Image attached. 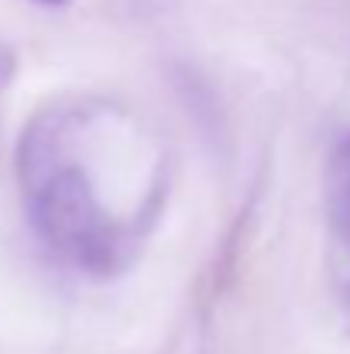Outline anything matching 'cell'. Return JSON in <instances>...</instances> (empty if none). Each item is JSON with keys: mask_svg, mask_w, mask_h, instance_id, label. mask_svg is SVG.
Segmentation results:
<instances>
[{"mask_svg": "<svg viewBox=\"0 0 350 354\" xmlns=\"http://www.w3.org/2000/svg\"><path fill=\"white\" fill-rule=\"evenodd\" d=\"M24 186L31 217L45 241L90 272H110L124 258V227L100 200L79 162L62 155L55 131H38L24 145Z\"/></svg>", "mask_w": 350, "mask_h": 354, "instance_id": "obj_1", "label": "cell"}, {"mask_svg": "<svg viewBox=\"0 0 350 354\" xmlns=\"http://www.w3.org/2000/svg\"><path fill=\"white\" fill-rule=\"evenodd\" d=\"M327 214L333 231L350 244V138L340 141L327 176Z\"/></svg>", "mask_w": 350, "mask_h": 354, "instance_id": "obj_2", "label": "cell"}, {"mask_svg": "<svg viewBox=\"0 0 350 354\" xmlns=\"http://www.w3.org/2000/svg\"><path fill=\"white\" fill-rule=\"evenodd\" d=\"M41 3H62V0H41Z\"/></svg>", "mask_w": 350, "mask_h": 354, "instance_id": "obj_3", "label": "cell"}]
</instances>
